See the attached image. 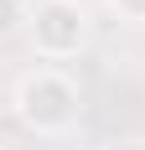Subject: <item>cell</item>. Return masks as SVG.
Returning <instances> with one entry per match:
<instances>
[{
    "label": "cell",
    "mask_w": 145,
    "mask_h": 150,
    "mask_svg": "<svg viewBox=\"0 0 145 150\" xmlns=\"http://www.w3.org/2000/svg\"><path fill=\"white\" fill-rule=\"evenodd\" d=\"M11 109H16V119L26 124L31 135L57 140L68 129H78V119H83V88L62 67H31V73L16 78Z\"/></svg>",
    "instance_id": "6da1fadb"
},
{
    "label": "cell",
    "mask_w": 145,
    "mask_h": 150,
    "mask_svg": "<svg viewBox=\"0 0 145 150\" xmlns=\"http://www.w3.org/2000/svg\"><path fill=\"white\" fill-rule=\"evenodd\" d=\"M26 31H31V52L52 67V62H68L88 47L93 21L78 0H36L26 16Z\"/></svg>",
    "instance_id": "7a4b0ae2"
},
{
    "label": "cell",
    "mask_w": 145,
    "mask_h": 150,
    "mask_svg": "<svg viewBox=\"0 0 145 150\" xmlns=\"http://www.w3.org/2000/svg\"><path fill=\"white\" fill-rule=\"evenodd\" d=\"M26 5H21V0H0V36H11L16 26H21V21H26Z\"/></svg>",
    "instance_id": "3957f363"
},
{
    "label": "cell",
    "mask_w": 145,
    "mask_h": 150,
    "mask_svg": "<svg viewBox=\"0 0 145 150\" xmlns=\"http://www.w3.org/2000/svg\"><path fill=\"white\" fill-rule=\"evenodd\" d=\"M104 5H109L119 21H140L145 26V0H104Z\"/></svg>",
    "instance_id": "277c9868"
},
{
    "label": "cell",
    "mask_w": 145,
    "mask_h": 150,
    "mask_svg": "<svg viewBox=\"0 0 145 150\" xmlns=\"http://www.w3.org/2000/svg\"><path fill=\"white\" fill-rule=\"evenodd\" d=\"M104 150H145V140L140 135H119V140H109Z\"/></svg>",
    "instance_id": "5b68a950"
}]
</instances>
